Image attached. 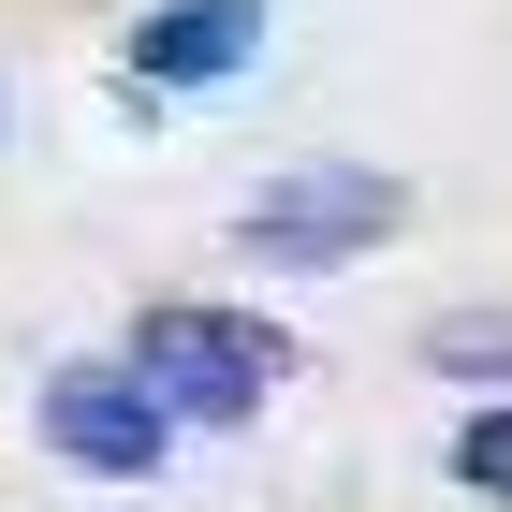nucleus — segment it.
Here are the masks:
<instances>
[{
    "label": "nucleus",
    "mask_w": 512,
    "mask_h": 512,
    "mask_svg": "<svg viewBox=\"0 0 512 512\" xmlns=\"http://www.w3.org/2000/svg\"><path fill=\"white\" fill-rule=\"evenodd\" d=\"M425 366L469 395H512V308H439L425 322Z\"/></svg>",
    "instance_id": "nucleus-5"
},
{
    "label": "nucleus",
    "mask_w": 512,
    "mask_h": 512,
    "mask_svg": "<svg viewBox=\"0 0 512 512\" xmlns=\"http://www.w3.org/2000/svg\"><path fill=\"white\" fill-rule=\"evenodd\" d=\"M454 483L512 512V395H469V425H454Z\"/></svg>",
    "instance_id": "nucleus-6"
},
{
    "label": "nucleus",
    "mask_w": 512,
    "mask_h": 512,
    "mask_svg": "<svg viewBox=\"0 0 512 512\" xmlns=\"http://www.w3.org/2000/svg\"><path fill=\"white\" fill-rule=\"evenodd\" d=\"M118 352L147 366V381H161V410H176V425H205V439L264 425V410H278V381H293V337H278L264 308H220V293H147Z\"/></svg>",
    "instance_id": "nucleus-1"
},
{
    "label": "nucleus",
    "mask_w": 512,
    "mask_h": 512,
    "mask_svg": "<svg viewBox=\"0 0 512 512\" xmlns=\"http://www.w3.org/2000/svg\"><path fill=\"white\" fill-rule=\"evenodd\" d=\"M30 439L59 454L74 483H161L176 469V410H161V381L132 352H74V366H44V395H30Z\"/></svg>",
    "instance_id": "nucleus-3"
},
{
    "label": "nucleus",
    "mask_w": 512,
    "mask_h": 512,
    "mask_svg": "<svg viewBox=\"0 0 512 512\" xmlns=\"http://www.w3.org/2000/svg\"><path fill=\"white\" fill-rule=\"evenodd\" d=\"M264 30H278V0H132V44H118V74L132 88H235L249 59H264Z\"/></svg>",
    "instance_id": "nucleus-4"
},
{
    "label": "nucleus",
    "mask_w": 512,
    "mask_h": 512,
    "mask_svg": "<svg viewBox=\"0 0 512 512\" xmlns=\"http://www.w3.org/2000/svg\"><path fill=\"white\" fill-rule=\"evenodd\" d=\"M410 220V176H381V161H293V176H264V191L235 205V249L278 278H337L366 264V249Z\"/></svg>",
    "instance_id": "nucleus-2"
}]
</instances>
